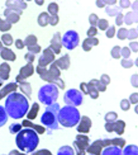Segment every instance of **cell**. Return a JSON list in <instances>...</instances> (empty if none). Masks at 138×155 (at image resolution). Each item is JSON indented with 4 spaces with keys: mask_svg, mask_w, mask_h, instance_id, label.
<instances>
[{
    "mask_svg": "<svg viewBox=\"0 0 138 155\" xmlns=\"http://www.w3.org/2000/svg\"><path fill=\"white\" fill-rule=\"evenodd\" d=\"M61 72L57 67L55 62L50 65L49 71H47L45 73L40 75V78L43 80L49 82H53L56 84L60 79Z\"/></svg>",
    "mask_w": 138,
    "mask_h": 155,
    "instance_id": "9",
    "label": "cell"
},
{
    "mask_svg": "<svg viewBox=\"0 0 138 155\" xmlns=\"http://www.w3.org/2000/svg\"><path fill=\"white\" fill-rule=\"evenodd\" d=\"M97 33H98V30L96 27L91 26L87 31V35L89 37H93L94 36L97 35Z\"/></svg>",
    "mask_w": 138,
    "mask_h": 155,
    "instance_id": "39",
    "label": "cell"
},
{
    "mask_svg": "<svg viewBox=\"0 0 138 155\" xmlns=\"http://www.w3.org/2000/svg\"><path fill=\"white\" fill-rule=\"evenodd\" d=\"M65 103L72 107H78L82 104L83 95L79 91L75 89L68 90L65 93L63 98Z\"/></svg>",
    "mask_w": 138,
    "mask_h": 155,
    "instance_id": "7",
    "label": "cell"
},
{
    "mask_svg": "<svg viewBox=\"0 0 138 155\" xmlns=\"http://www.w3.org/2000/svg\"><path fill=\"white\" fill-rule=\"evenodd\" d=\"M98 28L101 31H105L109 27V22L108 21L105 19H100L98 21L97 25Z\"/></svg>",
    "mask_w": 138,
    "mask_h": 155,
    "instance_id": "30",
    "label": "cell"
},
{
    "mask_svg": "<svg viewBox=\"0 0 138 155\" xmlns=\"http://www.w3.org/2000/svg\"><path fill=\"white\" fill-rule=\"evenodd\" d=\"M105 11L108 16L113 17L118 15L119 13H121L123 10L121 8L118 7L117 6H115L112 7L108 6L106 7Z\"/></svg>",
    "mask_w": 138,
    "mask_h": 155,
    "instance_id": "20",
    "label": "cell"
},
{
    "mask_svg": "<svg viewBox=\"0 0 138 155\" xmlns=\"http://www.w3.org/2000/svg\"><path fill=\"white\" fill-rule=\"evenodd\" d=\"M128 29L124 28H120L118 31L117 37L120 40H125L128 37Z\"/></svg>",
    "mask_w": 138,
    "mask_h": 155,
    "instance_id": "29",
    "label": "cell"
},
{
    "mask_svg": "<svg viewBox=\"0 0 138 155\" xmlns=\"http://www.w3.org/2000/svg\"><path fill=\"white\" fill-rule=\"evenodd\" d=\"M96 4L97 7L99 8H103L105 7L106 5V2H105V1H103V0H101V1H100V0L97 1Z\"/></svg>",
    "mask_w": 138,
    "mask_h": 155,
    "instance_id": "50",
    "label": "cell"
},
{
    "mask_svg": "<svg viewBox=\"0 0 138 155\" xmlns=\"http://www.w3.org/2000/svg\"><path fill=\"white\" fill-rule=\"evenodd\" d=\"M57 155H75L73 149L69 146H64L60 148Z\"/></svg>",
    "mask_w": 138,
    "mask_h": 155,
    "instance_id": "24",
    "label": "cell"
},
{
    "mask_svg": "<svg viewBox=\"0 0 138 155\" xmlns=\"http://www.w3.org/2000/svg\"><path fill=\"white\" fill-rule=\"evenodd\" d=\"M76 139L73 145L75 149L77 155H85V151L89 147L90 140L89 137L83 135H77Z\"/></svg>",
    "mask_w": 138,
    "mask_h": 155,
    "instance_id": "10",
    "label": "cell"
},
{
    "mask_svg": "<svg viewBox=\"0 0 138 155\" xmlns=\"http://www.w3.org/2000/svg\"><path fill=\"white\" fill-rule=\"evenodd\" d=\"M101 81L102 83L107 86L110 83V78L108 75L106 74H103L101 77Z\"/></svg>",
    "mask_w": 138,
    "mask_h": 155,
    "instance_id": "43",
    "label": "cell"
},
{
    "mask_svg": "<svg viewBox=\"0 0 138 155\" xmlns=\"http://www.w3.org/2000/svg\"><path fill=\"white\" fill-rule=\"evenodd\" d=\"M59 21V18L58 15H54L52 17H50L49 23L52 26H55L58 24Z\"/></svg>",
    "mask_w": 138,
    "mask_h": 155,
    "instance_id": "41",
    "label": "cell"
},
{
    "mask_svg": "<svg viewBox=\"0 0 138 155\" xmlns=\"http://www.w3.org/2000/svg\"><path fill=\"white\" fill-rule=\"evenodd\" d=\"M126 124L123 120H118L115 122H107L105 125V128L109 133L115 132L119 135L124 133Z\"/></svg>",
    "mask_w": 138,
    "mask_h": 155,
    "instance_id": "11",
    "label": "cell"
},
{
    "mask_svg": "<svg viewBox=\"0 0 138 155\" xmlns=\"http://www.w3.org/2000/svg\"><path fill=\"white\" fill-rule=\"evenodd\" d=\"M116 33V28L115 26L112 25L108 29L107 32H106V36L108 38H112L115 36Z\"/></svg>",
    "mask_w": 138,
    "mask_h": 155,
    "instance_id": "36",
    "label": "cell"
},
{
    "mask_svg": "<svg viewBox=\"0 0 138 155\" xmlns=\"http://www.w3.org/2000/svg\"><path fill=\"white\" fill-rule=\"evenodd\" d=\"M131 82L132 86L135 88L138 87V75L135 74L131 77Z\"/></svg>",
    "mask_w": 138,
    "mask_h": 155,
    "instance_id": "46",
    "label": "cell"
},
{
    "mask_svg": "<svg viewBox=\"0 0 138 155\" xmlns=\"http://www.w3.org/2000/svg\"><path fill=\"white\" fill-rule=\"evenodd\" d=\"M126 143L125 140L120 138H116L112 139H105L104 140H98L93 142L90 147H88L86 151L89 153L95 155H101L102 149L110 145L119 146L121 149L123 148Z\"/></svg>",
    "mask_w": 138,
    "mask_h": 155,
    "instance_id": "6",
    "label": "cell"
},
{
    "mask_svg": "<svg viewBox=\"0 0 138 155\" xmlns=\"http://www.w3.org/2000/svg\"><path fill=\"white\" fill-rule=\"evenodd\" d=\"M119 5L121 8H128L131 5V2L128 0H122L119 1Z\"/></svg>",
    "mask_w": 138,
    "mask_h": 155,
    "instance_id": "45",
    "label": "cell"
},
{
    "mask_svg": "<svg viewBox=\"0 0 138 155\" xmlns=\"http://www.w3.org/2000/svg\"><path fill=\"white\" fill-rule=\"evenodd\" d=\"M55 56L50 48H47L43 51V54L39 60V66L46 67L55 60Z\"/></svg>",
    "mask_w": 138,
    "mask_h": 155,
    "instance_id": "12",
    "label": "cell"
},
{
    "mask_svg": "<svg viewBox=\"0 0 138 155\" xmlns=\"http://www.w3.org/2000/svg\"><path fill=\"white\" fill-rule=\"evenodd\" d=\"M88 84L95 87L98 91L103 92L106 91L107 89V86L106 85L102 83L101 81L96 80V79H93L91 80L89 82Z\"/></svg>",
    "mask_w": 138,
    "mask_h": 155,
    "instance_id": "19",
    "label": "cell"
},
{
    "mask_svg": "<svg viewBox=\"0 0 138 155\" xmlns=\"http://www.w3.org/2000/svg\"><path fill=\"white\" fill-rule=\"evenodd\" d=\"M120 54L125 59L129 58L131 54V50L128 47H124L121 50Z\"/></svg>",
    "mask_w": 138,
    "mask_h": 155,
    "instance_id": "37",
    "label": "cell"
},
{
    "mask_svg": "<svg viewBox=\"0 0 138 155\" xmlns=\"http://www.w3.org/2000/svg\"><path fill=\"white\" fill-rule=\"evenodd\" d=\"M121 65L124 68L128 69L133 66L134 62L132 59H123L121 61Z\"/></svg>",
    "mask_w": 138,
    "mask_h": 155,
    "instance_id": "32",
    "label": "cell"
},
{
    "mask_svg": "<svg viewBox=\"0 0 138 155\" xmlns=\"http://www.w3.org/2000/svg\"><path fill=\"white\" fill-rule=\"evenodd\" d=\"M124 16L122 13H119L117 16L115 20V23L118 26H120L123 24Z\"/></svg>",
    "mask_w": 138,
    "mask_h": 155,
    "instance_id": "42",
    "label": "cell"
},
{
    "mask_svg": "<svg viewBox=\"0 0 138 155\" xmlns=\"http://www.w3.org/2000/svg\"><path fill=\"white\" fill-rule=\"evenodd\" d=\"M99 19L98 16L95 13H92L90 15L89 17V21L90 24L92 25V26H97V23Z\"/></svg>",
    "mask_w": 138,
    "mask_h": 155,
    "instance_id": "31",
    "label": "cell"
},
{
    "mask_svg": "<svg viewBox=\"0 0 138 155\" xmlns=\"http://www.w3.org/2000/svg\"><path fill=\"white\" fill-rule=\"evenodd\" d=\"M124 21L127 25H131L133 23H138V12H129L124 18Z\"/></svg>",
    "mask_w": 138,
    "mask_h": 155,
    "instance_id": "17",
    "label": "cell"
},
{
    "mask_svg": "<svg viewBox=\"0 0 138 155\" xmlns=\"http://www.w3.org/2000/svg\"><path fill=\"white\" fill-rule=\"evenodd\" d=\"M80 37L79 34L74 30L67 31L62 39V44L69 50H72L79 45Z\"/></svg>",
    "mask_w": 138,
    "mask_h": 155,
    "instance_id": "8",
    "label": "cell"
},
{
    "mask_svg": "<svg viewBox=\"0 0 138 155\" xmlns=\"http://www.w3.org/2000/svg\"><path fill=\"white\" fill-rule=\"evenodd\" d=\"M7 120V113L6 109L3 107L0 106V127L3 126Z\"/></svg>",
    "mask_w": 138,
    "mask_h": 155,
    "instance_id": "25",
    "label": "cell"
},
{
    "mask_svg": "<svg viewBox=\"0 0 138 155\" xmlns=\"http://www.w3.org/2000/svg\"><path fill=\"white\" fill-rule=\"evenodd\" d=\"M134 53H137L138 51V43L137 42H132L129 44Z\"/></svg>",
    "mask_w": 138,
    "mask_h": 155,
    "instance_id": "49",
    "label": "cell"
},
{
    "mask_svg": "<svg viewBox=\"0 0 138 155\" xmlns=\"http://www.w3.org/2000/svg\"><path fill=\"white\" fill-rule=\"evenodd\" d=\"M132 7L134 12H138V1H135L132 5Z\"/></svg>",
    "mask_w": 138,
    "mask_h": 155,
    "instance_id": "51",
    "label": "cell"
},
{
    "mask_svg": "<svg viewBox=\"0 0 138 155\" xmlns=\"http://www.w3.org/2000/svg\"><path fill=\"white\" fill-rule=\"evenodd\" d=\"M128 40H132L136 39L138 38V31L135 28H131L128 31V35L127 37Z\"/></svg>",
    "mask_w": 138,
    "mask_h": 155,
    "instance_id": "33",
    "label": "cell"
},
{
    "mask_svg": "<svg viewBox=\"0 0 138 155\" xmlns=\"http://www.w3.org/2000/svg\"><path fill=\"white\" fill-rule=\"evenodd\" d=\"M28 50L32 51L34 53H40L41 48L38 44H36V45H33V46L28 47Z\"/></svg>",
    "mask_w": 138,
    "mask_h": 155,
    "instance_id": "44",
    "label": "cell"
},
{
    "mask_svg": "<svg viewBox=\"0 0 138 155\" xmlns=\"http://www.w3.org/2000/svg\"><path fill=\"white\" fill-rule=\"evenodd\" d=\"M91 125L92 122L90 119L87 116H83L76 129L79 133L86 134L90 132Z\"/></svg>",
    "mask_w": 138,
    "mask_h": 155,
    "instance_id": "14",
    "label": "cell"
},
{
    "mask_svg": "<svg viewBox=\"0 0 138 155\" xmlns=\"http://www.w3.org/2000/svg\"><path fill=\"white\" fill-rule=\"evenodd\" d=\"M29 104L26 98L22 94L13 93L7 98L5 109L11 118L15 119L21 118L27 112Z\"/></svg>",
    "mask_w": 138,
    "mask_h": 155,
    "instance_id": "1",
    "label": "cell"
},
{
    "mask_svg": "<svg viewBox=\"0 0 138 155\" xmlns=\"http://www.w3.org/2000/svg\"><path fill=\"white\" fill-rule=\"evenodd\" d=\"M50 16L47 12H43L39 16L38 23L42 27H45L49 23Z\"/></svg>",
    "mask_w": 138,
    "mask_h": 155,
    "instance_id": "21",
    "label": "cell"
},
{
    "mask_svg": "<svg viewBox=\"0 0 138 155\" xmlns=\"http://www.w3.org/2000/svg\"><path fill=\"white\" fill-rule=\"evenodd\" d=\"M51 45L49 48L52 51L53 53L56 54H59L61 53L62 47V41H61V33L57 32L54 35L53 38L50 40Z\"/></svg>",
    "mask_w": 138,
    "mask_h": 155,
    "instance_id": "13",
    "label": "cell"
},
{
    "mask_svg": "<svg viewBox=\"0 0 138 155\" xmlns=\"http://www.w3.org/2000/svg\"><path fill=\"white\" fill-rule=\"evenodd\" d=\"M118 115L115 112H109L108 113L105 117V120L108 122H112L116 120L117 118Z\"/></svg>",
    "mask_w": 138,
    "mask_h": 155,
    "instance_id": "35",
    "label": "cell"
},
{
    "mask_svg": "<svg viewBox=\"0 0 138 155\" xmlns=\"http://www.w3.org/2000/svg\"><path fill=\"white\" fill-rule=\"evenodd\" d=\"M121 48L119 46H116L113 47L110 53L113 59H119L121 58Z\"/></svg>",
    "mask_w": 138,
    "mask_h": 155,
    "instance_id": "27",
    "label": "cell"
},
{
    "mask_svg": "<svg viewBox=\"0 0 138 155\" xmlns=\"http://www.w3.org/2000/svg\"><path fill=\"white\" fill-rule=\"evenodd\" d=\"M80 88L86 95H88V85L86 82H82L80 85Z\"/></svg>",
    "mask_w": 138,
    "mask_h": 155,
    "instance_id": "48",
    "label": "cell"
},
{
    "mask_svg": "<svg viewBox=\"0 0 138 155\" xmlns=\"http://www.w3.org/2000/svg\"></svg>",
    "mask_w": 138,
    "mask_h": 155,
    "instance_id": "53",
    "label": "cell"
},
{
    "mask_svg": "<svg viewBox=\"0 0 138 155\" xmlns=\"http://www.w3.org/2000/svg\"><path fill=\"white\" fill-rule=\"evenodd\" d=\"M102 155H122V153L121 149L117 146L113 145L106 148Z\"/></svg>",
    "mask_w": 138,
    "mask_h": 155,
    "instance_id": "18",
    "label": "cell"
},
{
    "mask_svg": "<svg viewBox=\"0 0 138 155\" xmlns=\"http://www.w3.org/2000/svg\"><path fill=\"white\" fill-rule=\"evenodd\" d=\"M49 12L52 16L57 15L59 11V6L56 3H51L49 5L48 8Z\"/></svg>",
    "mask_w": 138,
    "mask_h": 155,
    "instance_id": "28",
    "label": "cell"
},
{
    "mask_svg": "<svg viewBox=\"0 0 138 155\" xmlns=\"http://www.w3.org/2000/svg\"><path fill=\"white\" fill-rule=\"evenodd\" d=\"M123 155H138V147L134 145L127 146L124 150Z\"/></svg>",
    "mask_w": 138,
    "mask_h": 155,
    "instance_id": "23",
    "label": "cell"
},
{
    "mask_svg": "<svg viewBox=\"0 0 138 155\" xmlns=\"http://www.w3.org/2000/svg\"><path fill=\"white\" fill-rule=\"evenodd\" d=\"M88 85V93L90 94V96L93 99H96L99 97V91L92 86L89 84Z\"/></svg>",
    "mask_w": 138,
    "mask_h": 155,
    "instance_id": "26",
    "label": "cell"
},
{
    "mask_svg": "<svg viewBox=\"0 0 138 155\" xmlns=\"http://www.w3.org/2000/svg\"><path fill=\"white\" fill-rule=\"evenodd\" d=\"M59 109V105L57 103L47 107L40 119L41 123L51 130L58 129V117Z\"/></svg>",
    "mask_w": 138,
    "mask_h": 155,
    "instance_id": "4",
    "label": "cell"
},
{
    "mask_svg": "<svg viewBox=\"0 0 138 155\" xmlns=\"http://www.w3.org/2000/svg\"><path fill=\"white\" fill-rule=\"evenodd\" d=\"M57 66L62 70H67L70 66V57L68 54H66L55 61Z\"/></svg>",
    "mask_w": 138,
    "mask_h": 155,
    "instance_id": "15",
    "label": "cell"
},
{
    "mask_svg": "<svg viewBox=\"0 0 138 155\" xmlns=\"http://www.w3.org/2000/svg\"><path fill=\"white\" fill-rule=\"evenodd\" d=\"M58 122L64 127L71 128L76 125L80 119V115L76 108L67 106L59 111Z\"/></svg>",
    "mask_w": 138,
    "mask_h": 155,
    "instance_id": "3",
    "label": "cell"
},
{
    "mask_svg": "<svg viewBox=\"0 0 138 155\" xmlns=\"http://www.w3.org/2000/svg\"><path fill=\"white\" fill-rule=\"evenodd\" d=\"M99 40L95 37H89L85 39L82 44L83 50L86 52H89L91 50L93 46H96L99 44Z\"/></svg>",
    "mask_w": 138,
    "mask_h": 155,
    "instance_id": "16",
    "label": "cell"
},
{
    "mask_svg": "<svg viewBox=\"0 0 138 155\" xmlns=\"http://www.w3.org/2000/svg\"><path fill=\"white\" fill-rule=\"evenodd\" d=\"M21 129V125L20 124H13L10 126V130L11 133L14 134L18 132Z\"/></svg>",
    "mask_w": 138,
    "mask_h": 155,
    "instance_id": "38",
    "label": "cell"
},
{
    "mask_svg": "<svg viewBox=\"0 0 138 155\" xmlns=\"http://www.w3.org/2000/svg\"><path fill=\"white\" fill-rule=\"evenodd\" d=\"M59 95V90L56 86L50 84L43 86L40 88L39 92L38 98L43 104L50 106L57 101Z\"/></svg>",
    "mask_w": 138,
    "mask_h": 155,
    "instance_id": "5",
    "label": "cell"
},
{
    "mask_svg": "<svg viewBox=\"0 0 138 155\" xmlns=\"http://www.w3.org/2000/svg\"><path fill=\"white\" fill-rule=\"evenodd\" d=\"M16 142L18 148L22 151L29 153L37 147L39 138L32 129L26 128L19 132L16 137Z\"/></svg>",
    "mask_w": 138,
    "mask_h": 155,
    "instance_id": "2",
    "label": "cell"
},
{
    "mask_svg": "<svg viewBox=\"0 0 138 155\" xmlns=\"http://www.w3.org/2000/svg\"><path fill=\"white\" fill-rule=\"evenodd\" d=\"M15 84H16L15 83H10V84H8L1 91H0V99L4 97L8 93L10 92L11 91L16 90L15 89H12H12L13 88L17 89V85L12 87V86H14Z\"/></svg>",
    "mask_w": 138,
    "mask_h": 155,
    "instance_id": "22",
    "label": "cell"
},
{
    "mask_svg": "<svg viewBox=\"0 0 138 155\" xmlns=\"http://www.w3.org/2000/svg\"><path fill=\"white\" fill-rule=\"evenodd\" d=\"M129 100L131 103L133 104H136L138 102V93H135L130 95Z\"/></svg>",
    "mask_w": 138,
    "mask_h": 155,
    "instance_id": "47",
    "label": "cell"
},
{
    "mask_svg": "<svg viewBox=\"0 0 138 155\" xmlns=\"http://www.w3.org/2000/svg\"><path fill=\"white\" fill-rule=\"evenodd\" d=\"M106 4H108V5H115L117 3V1H105Z\"/></svg>",
    "mask_w": 138,
    "mask_h": 155,
    "instance_id": "52",
    "label": "cell"
},
{
    "mask_svg": "<svg viewBox=\"0 0 138 155\" xmlns=\"http://www.w3.org/2000/svg\"><path fill=\"white\" fill-rule=\"evenodd\" d=\"M37 39L35 36L31 35L26 38L25 41V44L28 46H32L37 44Z\"/></svg>",
    "mask_w": 138,
    "mask_h": 155,
    "instance_id": "34",
    "label": "cell"
},
{
    "mask_svg": "<svg viewBox=\"0 0 138 155\" xmlns=\"http://www.w3.org/2000/svg\"><path fill=\"white\" fill-rule=\"evenodd\" d=\"M120 107L123 110L127 111L130 109V102L127 99H123L120 102Z\"/></svg>",
    "mask_w": 138,
    "mask_h": 155,
    "instance_id": "40",
    "label": "cell"
}]
</instances>
